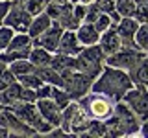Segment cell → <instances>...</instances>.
<instances>
[{"instance_id":"8","label":"cell","mask_w":148,"mask_h":138,"mask_svg":"<svg viewBox=\"0 0 148 138\" xmlns=\"http://www.w3.org/2000/svg\"><path fill=\"white\" fill-rule=\"evenodd\" d=\"M96 39H98V37H96V30H95V28L83 26L82 30H80V41H83V43L91 44V43H95Z\"/></svg>"},{"instance_id":"7","label":"cell","mask_w":148,"mask_h":138,"mask_svg":"<svg viewBox=\"0 0 148 138\" xmlns=\"http://www.w3.org/2000/svg\"><path fill=\"white\" fill-rule=\"evenodd\" d=\"M18 96H21V90H18V87H9L8 90H4L2 94H0V99L4 101V103H13V101H15Z\"/></svg>"},{"instance_id":"4","label":"cell","mask_w":148,"mask_h":138,"mask_svg":"<svg viewBox=\"0 0 148 138\" xmlns=\"http://www.w3.org/2000/svg\"><path fill=\"white\" fill-rule=\"evenodd\" d=\"M102 48H104V52H115V50L119 48V39H117V33L115 31H109L108 35H104V39H102Z\"/></svg>"},{"instance_id":"15","label":"cell","mask_w":148,"mask_h":138,"mask_svg":"<svg viewBox=\"0 0 148 138\" xmlns=\"http://www.w3.org/2000/svg\"><path fill=\"white\" fill-rule=\"evenodd\" d=\"M108 28H109V18L108 17H100L98 22H96V28H95V30L102 31V30H108Z\"/></svg>"},{"instance_id":"21","label":"cell","mask_w":148,"mask_h":138,"mask_svg":"<svg viewBox=\"0 0 148 138\" xmlns=\"http://www.w3.org/2000/svg\"><path fill=\"white\" fill-rule=\"evenodd\" d=\"M98 6L104 7V11H111L113 6H111V0H98Z\"/></svg>"},{"instance_id":"23","label":"cell","mask_w":148,"mask_h":138,"mask_svg":"<svg viewBox=\"0 0 148 138\" xmlns=\"http://www.w3.org/2000/svg\"><path fill=\"white\" fill-rule=\"evenodd\" d=\"M78 2H89V0H78Z\"/></svg>"},{"instance_id":"9","label":"cell","mask_w":148,"mask_h":138,"mask_svg":"<svg viewBox=\"0 0 148 138\" xmlns=\"http://www.w3.org/2000/svg\"><path fill=\"white\" fill-rule=\"evenodd\" d=\"M58 37H59V28L56 26V28H52V30H50V33H46V35L43 37V41H41V43H43V44L46 43V46H50V48H54V46L58 44V41H56Z\"/></svg>"},{"instance_id":"5","label":"cell","mask_w":148,"mask_h":138,"mask_svg":"<svg viewBox=\"0 0 148 138\" xmlns=\"http://www.w3.org/2000/svg\"><path fill=\"white\" fill-rule=\"evenodd\" d=\"M41 110H43V116L50 118L56 123H59V114H58V110H56V107L52 103H48V101H41Z\"/></svg>"},{"instance_id":"19","label":"cell","mask_w":148,"mask_h":138,"mask_svg":"<svg viewBox=\"0 0 148 138\" xmlns=\"http://www.w3.org/2000/svg\"><path fill=\"white\" fill-rule=\"evenodd\" d=\"M8 9H9V2H0V22L8 15Z\"/></svg>"},{"instance_id":"20","label":"cell","mask_w":148,"mask_h":138,"mask_svg":"<svg viewBox=\"0 0 148 138\" xmlns=\"http://www.w3.org/2000/svg\"><path fill=\"white\" fill-rule=\"evenodd\" d=\"M22 81H24L26 85H32V87H39L41 85V81L35 79V77H22Z\"/></svg>"},{"instance_id":"2","label":"cell","mask_w":148,"mask_h":138,"mask_svg":"<svg viewBox=\"0 0 148 138\" xmlns=\"http://www.w3.org/2000/svg\"><path fill=\"white\" fill-rule=\"evenodd\" d=\"M128 101L132 103V107L137 110V114H141V116H146V114H148V96L143 94L141 90L130 92Z\"/></svg>"},{"instance_id":"16","label":"cell","mask_w":148,"mask_h":138,"mask_svg":"<svg viewBox=\"0 0 148 138\" xmlns=\"http://www.w3.org/2000/svg\"><path fill=\"white\" fill-rule=\"evenodd\" d=\"M139 79H141L143 83H148V61H146V63H143L141 72H139Z\"/></svg>"},{"instance_id":"18","label":"cell","mask_w":148,"mask_h":138,"mask_svg":"<svg viewBox=\"0 0 148 138\" xmlns=\"http://www.w3.org/2000/svg\"><path fill=\"white\" fill-rule=\"evenodd\" d=\"M137 17L141 18L143 22H148V6H141L137 9Z\"/></svg>"},{"instance_id":"11","label":"cell","mask_w":148,"mask_h":138,"mask_svg":"<svg viewBox=\"0 0 148 138\" xmlns=\"http://www.w3.org/2000/svg\"><path fill=\"white\" fill-rule=\"evenodd\" d=\"M117 9L122 13V15H132L133 9H135V6H133L132 0H119V2H117Z\"/></svg>"},{"instance_id":"12","label":"cell","mask_w":148,"mask_h":138,"mask_svg":"<svg viewBox=\"0 0 148 138\" xmlns=\"http://www.w3.org/2000/svg\"><path fill=\"white\" fill-rule=\"evenodd\" d=\"M32 59H34L35 63H41V64H43V63H46V61H48L50 57L46 55V52H43V50H35V52L32 53Z\"/></svg>"},{"instance_id":"6","label":"cell","mask_w":148,"mask_h":138,"mask_svg":"<svg viewBox=\"0 0 148 138\" xmlns=\"http://www.w3.org/2000/svg\"><path fill=\"white\" fill-rule=\"evenodd\" d=\"M135 30H137V24H135L133 20H130V18H126V20L120 24V28H119L117 33H119V35H122L124 39H130V37L133 35V31H135Z\"/></svg>"},{"instance_id":"14","label":"cell","mask_w":148,"mask_h":138,"mask_svg":"<svg viewBox=\"0 0 148 138\" xmlns=\"http://www.w3.org/2000/svg\"><path fill=\"white\" fill-rule=\"evenodd\" d=\"M9 39H11V31L6 30V28H2V30H0V48H4Z\"/></svg>"},{"instance_id":"22","label":"cell","mask_w":148,"mask_h":138,"mask_svg":"<svg viewBox=\"0 0 148 138\" xmlns=\"http://www.w3.org/2000/svg\"><path fill=\"white\" fill-rule=\"evenodd\" d=\"M56 96H58V103L59 105H65V103H67V96H65V94H56Z\"/></svg>"},{"instance_id":"3","label":"cell","mask_w":148,"mask_h":138,"mask_svg":"<svg viewBox=\"0 0 148 138\" xmlns=\"http://www.w3.org/2000/svg\"><path fill=\"white\" fill-rule=\"evenodd\" d=\"M6 24L15 26L18 30H24L28 26V17H26V13L21 11V9H11V13L6 15Z\"/></svg>"},{"instance_id":"25","label":"cell","mask_w":148,"mask_h":138,"mask_svg":"<svg viewBox=\"0 0 148 138\" xmlns=\"http://www.w3.org/2000/svg\"><path fill=\"white\" fill-rule=\"evenodd\" d=\"M0 109H2V107H0Z\"/></svg>"},{"instance_id":"17","label":"cell","mask_w":148,"mask_h":138,"mask_svg":"<svg viewBox=\"0 0 148 138\" xmlns=\"http://www.w3.org/2000/svg\"><path fill=\"white\" fill-rule=\"evenodd\" d=\"M13 72H26V70H32V64H26V63H17L11 66Z\"/></svg>"},{"instance_id":"24","label":"cell","mask_w":148,"mask_h":138,"mask_svg":"<svg viewBox=\"0 0 148 138\" xmlns=\"http://www.w3.org/2000/svg\"><path fill=\"white\" fill-rule=\"evenodd\" d=\"M137 2H145V0H137Z\"/></svg>"},{"instance_id":"13","label":"cell","mask_w":148,"mask_h":138,"mask_svg":"<svg viewBox=\"0 0 148 138\" xmlns=\"http://www.w3.org/2000/svg\"><path fill=\"white\" fill-rule=\"evenodd\" d=\"M137 39H139V43H141V46L148 48V26H143V28H141V31H139Z\"/></svg>"},{"instance_id":"1","label":"cell","mask_w":148,"mask_h":138,"mask_svg":"<svg viewBox=\"0 0 148 138\" xmlns=\"http://www.w3.org/2000/svg\"><path fill=\"white\" fill-rule=\"evenodd\" d=\"M87 107H89L91 114L96 118H108L111 112V103L106 98H100V96H92V98L87 99Z\"/></svg>"},{"instance_id":"10","label":"cell","mask_w":148,"mask_h":138,"mask_svg":"<svg viewBox=\"0 0 148 138\" xmlns=\"http://www.w3.org/2000/svg\"><path fill=\"white\" fill-rule=\"evenodd\" d=\"M48 22H50V20H48V17H45V15H43V17H39V18H37V20L34 22V26H30V33H34V35H35V33H39L41 30H46V28H48Z\"/></svg>"}]
</instances>
